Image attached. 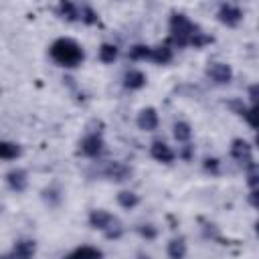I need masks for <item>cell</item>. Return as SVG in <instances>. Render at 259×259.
Returning <instances> with one entry per match:
<instances>
[{"mask_svg": "<svg viewBox=\"0 0 259 259\" xmlns=\"http://www.w3.org/2000/svg\"><path fill=\"white\" fill-rule=\"evenodd\" d=\"M184 255H186V243H184V239L182 237L180 239H172L168 243V257L170 259H184Z\"/></svg>", "mask_w": 259, "mask_h": 259, "instance_id": "obj_17", "label": "cell"}, {"mask_svg": "<svg viewBox=\"0 0 259 259\" xmlns=\"http://www.w3.org/2000/svg\"><path fill=\"white\" fill-rule=\"evenodd\" d=\"M138 127L144 130V132H152L158 127V113L154 107H146L140 111L138 115Z\"/></svg>", "mask_w": 259, "mask_h": 259, "instance_id": "obj_9", "label": "cell"}, {"mask_svg": "<svg viewBox=\"0 0 259 259\" xmlns=\"http://www.w3.org/2000/svg\"><path fill=\"white\" fill-rule=\"evenodd\" d=\"M79 20H83L85 24H95L97 22V14L91 6H81L79 8Z\"/></svg>", "mask_w": 259, "mask_h": 259, "instance_id": "obj_24", "label": "cell"}, {"mask_svg": "<svg viewBox=\"0 0 259 259\" xmlns=\"http://www.w3.org/2000/svg\"><path fill=\"white\" fill-rule=\"evenodd\" d=\"M117 202H119V206H123V208H134V206L140 202V198H138V194L123 190V192L117 194Z\"/></svg>", "mask_w": 259, "mask_h": 259, "instance_id": "obj_22", "label": "cell"}, {"mask_svg": "<svg viewBox=\"0 0 259 259\" xmlns=\"http://www.w3.org/2000/svg\"><path fill=\"white\" fill-rule=\"evenodd\" d=\"M150 47H146V45H136V47H132L130 49V53H127V57L132 59V61H142V59H150Z\"/></svg>", "mask_w": 259, "mask_h": 259, "instance_id": "obj_23", "label": "cell"}, {"mask_svg": "<svg viewBox=\"0 0 259 259\" xmlns=\"http://www.w3.org/2000/svg\"><path fill=\"white\" fill-rule=\"evenodd\" d=\"M20 154V148L16 144H10V142H0V158L2 160H12Z\"/></svg>", "mask_w": 259, "mask_h": 259, "instance_id": "obj_20", "label": "cell"}, {"mask_svg": "<svg viewBox=\"0 0 259 259\" xmlns=\"http://www.w3.org/2000/svg\"><path fill=\"white\" fill-rule=\"evenodd\" d=\"M57 12H59V16H63V18H67V20H79V8H77L73 2L63 0V2L57 6Z\"/></svg>", "mask_w": 259, "mask_h": 259, "instance_id": "obj_18", "label": "cell"}, {"mask_svg": "<svg viewBox=\"0 0 259 259\" xmlns=\"http://www.w3.org/2000/svg\"><path fill=\"white\" fill-rule=\"evenodd\" d=\"M196 32H198V26L194 22H190L188 16L174 12L170 16V36H168V42L166 45L168 47L170 45H174V47H186Z\"/></svg>", "mask_w": 259, "mask_h": 259, "instance_id": "obj_2", "label": "cell"}, {"mask_svg": "<svg viewBox=\"0 0 259 259\" xmlns=\"http://www.w3.org/2000/svg\"><path fill=\"white\" fill-rule=\"evenodd\" d=\"M123 85H125L127 89H140V87L146 85V75H144L142 71H138V69H132V71L125 73Z\"/></svg>", "mask_w": 259, "mask_h": 259, "instance_id": "obj_14", "label": "cell"}, {"mask_svg": "<svg viewBox=\"0 0 259 259\" xmlns=\"http://www.w3.org/2000/svg\"><path fill=\"white\" fill-rule=\"evenodd\" d=\"M210 42H212V36H208V34H204V32H196V34L190 38V42H188V45H192L194 49H200V47L210 45Z\"/></svg>", "mask_w": 259, "mask_h": 259, "instance_id": "obj_25", "label": "cell"}, {"mask_svg": "<svg viewBox=\"0 0 259 259\" xmlns=\"http://www.w3.org/2000/svg\"><path fill=\"white\" fill-rule=\"evenodd\" d=\"M6 182H8V186L14 190V192H22L24 188H26V172L24 170H20V168H16V170H10L8 174H6Z\"/></svg>", "mask_w": 259, "mask_h": 259, "instance_id": "obj_12", "label": "cell"}, {"mask_svg": "<svg viewBox=\"0 0 259 259\" xmlns=\"http://www.w3.org/2000/svg\"><path fill=\"white\" fill-rule=\"evenodd\" d=\"M150 154H152L154 160L164 162V164H170V162L174 160V152H172L170 146L164 144V142H154L152 148H150Z\"/></svg>", "mask_w": 259, "mask_h": 259, "instance_id": "obj_10", "label": "cell"}, {"mask_svg": "<svg viewBox=\"0 0 259 259\" xmlns=\"http://www.w3.org/2000/svg\"><path fill=\"white\" fill-rule=\"evenodd\" d=\"M192 152H194V146H188V144H186V146L182 148V152H180V156H182L184 160H190V158H192Z\"/></svg>", "mask_w": 259, "mask_h": 259, "instance_id": "obj_28", "label": "cell"}, {"mask_svg": "<svg viewBox=\"0 0 259 259\" xmlns=\"http://www.w3.org/2000/svg\"><path fill=\"white\" fill-rule=\"evenodd\" d=\"M103 174H105L107 178H111V180H125V178L132 174V170H130L125 164H121V162H109V164L105 166Z\"/></svg>", "mask_w": 259, "mask_h": 259, "instance_id": "obj_11", "label": "cell"}, {"mask_svg": "<svg viewBox=\"0 0 259 259\" xmlns=\"http://www.w3.org/2000/svg\"><path fill=\"white\" fill-rule=\"evenodd\" d=\"M34 251H36L34 241H20V243H16L14 249H12L6 257H2V259H32Z\"/></svg>", "mask_w": 259, "mask_h": 259, "instance_id": "obj_8", "label": "cell"}, {"mask_svg": "<svg viewBox=\"0 0 259 259\" xmlns=\"http://www.w3.org/2000/svg\"><path fill=\"white\" fill-rule=\"evenodd\" d=\"M206 75L219 85H225V83H229L233 79V71H231V67L227 63H210L208 69H206Z\"/></svg>", "mask_w": 259, "mask_h": 259, "instance_id": "obj_5", "label": "cell"}, {"mask_svg": "<svg viewBox=\"0 0 259 259\" xmlns=\"http://www.w3.org/2000/svg\"><path fill=\"white\" fill-rule=\"evenodd\" d=\"M231 156H233L237 162H241L247 170L257 168V164H255V160H253V150H251V146H249L245 140H233Z\"/></svg>", "mask_w": 259, "mask_h": 259, "instance_id": "obj_3", "label": "cell"}, {"mask_svg": "<svg viewBox=\"0 0 259 259\" xmlns=\"http://www.w3.org/2000/svg\"><path fill=\"white\" fill-rule=\"evenodd\" d=\"M249 200H251V204H253V206H257V190H251Z\"/></svg>", "mask_w": 259, "mask_h": 259, "instance_id": "obj_30", "label": "cell"}, {"mask_svg": "<svg viewBox=\"0 0 259 259\" xmlns=\"http://www.w3.org/2000/svg\"><path fill=\"white\" fill-rule=\"evenodd\" d=\"M49 53H51L53 61H57L59 65L69 67V69L79 67V65L83 63V59H85L83 49H81L73 38H57V40L51 45Z\"/></svg>", "mask_w": 259, "mask_h": 259, "instance_id": "obj_1", "label": "cell"}, {"mask_svg": "<svg viewBox=\"0 0 259 259\" xmlns=\"http://www.w3.org/2000/svg\"><path fill=\"white\" fill-rule=\"evenodd\" d=\"M204 170L217 174V172H219V160H217V158H206V160H204Z\"/></svg>", "mask_w": 259, "mask_h": 259, "instance_id": "obj_27", "label": "cell"}, {"mask_svg": "<svg viewBox=\"0 0 259 259\" xmlns=\"http://www.w3.org/2000/svg\"><path fill=\"white\" fill-rule=\"evenodd\" d=\"M115 57H117V47H115V45H109V42L101 45V49H99V59H101L103 63H113Z\"/></svg>", "mask_w": 259, "mask_h": 259, "instance_id": "obj_21", "label": "cell"}, {"mask_svg": "<svg viewBox=\"0 0 259 259\" xmlns=\"http://www.w3.org/2000/svg\"><path fill=\"white\" fill-rule=\"evenodd\" d=\"M150 59L154 63H160V65H166L172 61V49L168 45H162V47H156L150 51Z\"/></svg>", "mask_w": 259, "mask_h": 259, "instance_id": "obj_15", "label": "cell"}, {"mask_svg": "<svg viewBox=\"0 0 259 259\" xmlns=\"http://www.w3.org/2000/svg\"><path fill=\"white\" fill-rule=\"evenodd\" d=\"M229 107H231V109H235L241 117H245V119H247V123H249L251 127H255V125H257L255 115H253V113H255V109H253V107H245L241 101H231V103H229Z\"/></svg>", "mask_w": 259, "mask_h": 259, "instance_id": "obj_16", "label": "cell"}, {"mask_svg": "<svg viewBox=\"0 0 259 259\" xmlns=\"http://www.w3.org/2000/svg\"><path fill=\"white\" fill-rule=\"evenodd\" d=\"M190 136H192V130H190V125L186 121H176L174 123V138L178 142H188Z\"/></svg>", "mask_w": 259, "mask_h": 259, "instance_id": "obj_19", "label": "cell"}, {"mask_svg": "<svg viewBox=\"0 0 259 259\" xmlns=\"http://www.w3.org/2000/svg\"><path fill=\"white\" fill-rule=\"evenodd\" d=\"M101 257H103V253L97 247L83 245V247H77L75 251H71L65 259H101Z\"/></svg>", "mask_w": 259, "mask_h": 259, "instance_id": "obj_13", "label": "cell"}, {"mask_svg": "<svg viewBox=\"0 0 259 259\" xmlns=\"http://www.w3.org/2000/svg\"><path fill=\"white\" fill-rule=\"evenodd\" d=\"M138 233H140L142 237H146V239H154V237H156V229H154L152 225H142V227H138Z\"/></svg>", "mask_w": 259, "mask_h": 259, "instance_id": "obj_26", "label": "cell"}, {"mask_svg": "<svg viewBox=\"0 0 259 259\" xmlns=\"http://www.w3.org/2000/svg\"><path fill=\"white\" fill-rule=\"evenodd\" d=\"M217 16H219V20H221L223 24H227V26H237V24L241 22V18H243V12H241V8L235 6V4H221Z\"/></svg>", "mask_w": 259, "mask_h": 259, "instance_id": "obj_4", "label": "cell"}, {"mask_svg": "<svg viewBox=\"0 0 259 259\" xmlns=\"http://www.w3.org/2000/svg\"><path fill=\"white\" fill-rule=\"evenodd\" d=\"M115 223H117V219L107 210H91V214H89V225L93 229H99V231H107Z\"/></svg>", "mask_w": 259, "mask_h": 259, "instance_id": "obj_6", "label": "cell"}, {"mask_svg": "<svg viewBox=\"0 0 259 259\" xmlns=\"http://www.w3.org/2000/svg\"><path fill=\"white\" fill-rule=\"evenodd\" d=\"M249 95H251V101L255 103V99H257V85H251V89H249Z\"/></svg>", "mask_w": 259, "mask_h": 259, "instance_id": "obj_29", "label": "cell"}, {"mask_svg": "<svg viewBox=\"0 0 259 259\" xmlns=\"http://www.w3.org/2000/svg\"><path fill=\"white\" fill-rule=\"evenodd\" d=\"M81 152L89 158H97L101 152H103V140L99 134H89L83 138L81 142Z\"/></svg>", "mask_w": 259, "mask_h": 259, "instance_id": "obj_7", "label": "cell"}]
</instances>
